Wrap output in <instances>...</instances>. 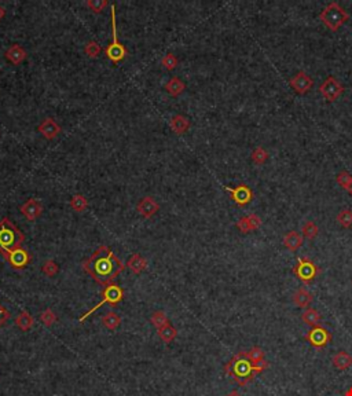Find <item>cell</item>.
Returning a JSON list of instances; mask_svg holds the SVG:
<instances>
[{
  "instance_id": "6da1fadb",
  "label": "cell",
  "mask_w": 352,
  "mask_h": 396,
  "mask_svg": "<svg viewBox=\"0 0 352 396\" xmlns=\"http://www.w3.org/2000/svg\"><path fill=\"white\" fill-rule=\"evenodd\" d=\"M81 268L95 282L102 286H107L113 284V281L123 273L125 264L113 253L110 248L102 245L86 262L81 263Z\"/></svg>"
},
{
  "instance_id": "7a4b0ae2",
  "label": "cell",
  "mask_w": 352,
  "mask_h": 396,
  "mask_svg": "<svg viewBox=\"0 0 352 396\" xmlns=\"http://www.w3.org/2000/svg\"><path fill=\"white\" fill-rule=\"evenodd\" d=\"M268 366L270 364L267 360H263L260 364H253L246 358L245 351H241L226 363L224 373L231 377L240 386H245L255 378V375L264 371Z\"/></svg>"
},
{
  "instance_id": "3957f363",
  "label": "cell",
  "mask_w": 352,
  "mask_h": 396,
  "mask_svg": "<svg viewBox=\"0 0 352 396\" xmlns=\"http://www.w3.org/2000/svg\"><path fill=\"white\" fill-rule=\"evenodd\" d=\"M25 236L9 218L0 220V255L7 257L10 252L22 248Z\"/></svg>"
},
{
  "instance_id": "277c9868",
  "label": "cell",
  "mask_w": 352,
  "mask_h": 396,
  "mask_svg": "<svg viewBox=\"0 0 352 396\" xmlns=\"http://www.w3.org/2000/svg\"><path fill=\"white\" fill-rule=\"evenodd\" d=\"M319 18L327 29L336 32L344 22L349 20V14L337 2H330L326 5L323 10L320 11Z\"/></svg>"
},
{
  "instance_id": "5b68a950",
  "label": "cell",
  "mask_w": 352,
  "mask_h": 396,
  "mask_svg": "<svg viewBox=\"0 0 352 396\" xmlns=\"http://www.w3.org/2000/svg\"><path fill=\"white\" fill-rule=\"evenodd\" d=\"M110 10H112V43L107 46L105 49V54L106 57L113 64H120L123 62L125 57H127V49L124 47L120 39H118L117 33V24H116V6H110Z\"/></svg>"
},
{
  "instance_id": "8992f818",
  "label": "cell",
  "mask_w": 352,
  "mask_h": 396,
  "mask_svg": "<svg viewBox=\"0 0 352 396\" xmlns=\"http://www.w3.org/2000/svg\"><path fill=\"white\" fill-rule=\"evenodd\" d=\"M124 299V292L123 289H121V286H118L117 284H110L107 285V286H103V289H102V300L101 303H98V304L94 307V308H91L90 311H87L84 315L80 316V319L79 321L80 322H84L88 318V316L91 315V314H94L96 310H99L102 305L103 304H110V305H117L118 303H121Z\"/></svg>"
},
{
  "instance_id": "52a82bcc",
  "label": "cell",
  "mask_w": 352,
  "mask_h": 396,
  "mask_svg": "<svg viewBox=\"0 0 352 396\" xmlns=\"http://www.w3.org/2000/svg\"><path fill=\"white\" fill-rule=\"evenodd\" d=\"M294 275L304 284H311L316 275L319 274V268L308 257H300L293 268Z\"/></svg>"
},
{
  "instance_id": "ba28073f",
  "label": "cell",
  "mask_w": 352,
  "mask_h": 396,
  "mask_svg": "<svg viewBox=\"0 0 352 396\" xmlns=\"http://www.w3.org/2000/svg\"><path fill=\"white\" fill-rule=\"evenodd\" d=\"M319 92L326 101L336 102L344 92V86L334 76H327L325 81L319 86Z\"/></svg>"
},
{
  "instance_id": "9c48e42d",
  "label": "cell",
  "mask_w": 352,
  "mask_h": 396,
  "mask_svg": "<svg viewBox=\"0 0 352 396\" xmlns=\"http://www.w3.org/2000/svg\"><path fill=\"white\" fill-rule=\"evenodd\" d=\"M305 340L314 348H325L331 341V334L327 329L318 325L308 330Z\"/></svg>"
},
{
  "instance_id": "30bf717a",
  "label": "cell",
  "mask_w": 352,
  "mask_h": 396,
  "mask_svg": "<svg viewBox=\"0 0 352 396\" xmlns=\"http://www.w3.org/2000/svg\"><path fill=\"white\" fill-rule=\"evenodd\" d=\"M289 84H290V87L293 88V91L296 92V94L304 95V94H307V92L312 88V86H314V80H312V77L307 75L305 72L300 70V72H297L293 77H290Z\"/></svg>"
},
{
  "instance_id": "8fae6325",
  "label": "cell",
  "mask_w": 352,
  "mask_h": 396,
  "mask_svg": "<svg viewBox=\"0 0 352 396\" xmlns=\"http://www.w3.org/2000/svg\"><path fill=\"white\" fill-rule=\"evenodd\" d=\"M6 260L9 262V264H10L14 270H24V268H27L28 266L31 264V262H32V256H31V253H29L27 249L18 248L16 251L10 252V253L7 255V257H6Z\"/></svg>"
},
{
  "instance_id": "7c38bea8",
  "label": "cell",
  "mask_w": 352,
  "mask_h": 396,
  "mask_svg": "<svg viewBox=\"0 0 352 396\" xmlns=\"http://www.w3.org/2000/svg\"><path fill=\"white\" fill-rule=\"evenodd\" d=\"M224 188H226V191H229L231 200H233L238 207H245V205H248V204L253 200V191H252L251 187L246 186V184H240V186H237V187L234 188L231 187H224Z\"/></svg>"
},
{
  "instance_id": "4fadbf2b",
  "label": "cell",
  "mask_w": 352,
  "mask_h": 396,
  "mask_svg": "<svg viewBox=\"0 0 352 396\" xmlns=\"http://www.w3.org/2000/svg\"><path fill=\"white\" fill-rule=\"evenodd\" d=\"M20 212H21L28 220L35 222L40 215L43 214V205L39 203L36 198H29L27 203L22 204L20 207Z\"/></svg>"
},
{
  "instance_id": "5bb4252c",
  "label": "cell",
  "mask_w": 352,
  "mask_h": 396,
  "mask_svg": "<svg viewBox=\"0 0 352 396\" xmlns=\"http://www.w3.org/2000/svg\"><path fill=\"white\" fill-rule=\"evenodd\" d=\"M237 229L244 233V234H248V233H252V231H256L260 226H262V218L256 214H251L248 216H244L241 218L237 223Z\"/></svg>"
},
{
  "instance_id": "9a60e30c",
  "label": "cell",
  "mask_w": 352,
  "mask_h": 396,
  "mask_svg": "<svg viewBox=\"0 0 352 396\" xmlns=\"http://www.w3.org/2000/svg\"><path fill=\"white\" fill-rule=\"evenodd\" d=\"M38 131L43 135L46 139L53 140L55 139V138L59 135V132H61V127H59L58 123H57L54 118L48 117V118H44L43 121H42V124L38 127Z\"/></svg>"
},
{
  "instance_id": "2e32d148",
  "label": "cell",
  "mask_w": 352,
  "mask_h": 396,
  "mask_svg": "<svg viewBox=\"0 0 352 396\" xmlns=\"http://www.w3.org/2000/svg\"><path fill=\"white\" fill-rule=\"evenodd\" d=\"M136 209H138V212L142 215L143 218L149 219V218H151V216H154V215L157 214V211L160 209V207H158V204L154 201V198L143 197L140 201H139L138 205H136Z\"/></svg>"
},
{
  "instance_id": "e0dca14e",
  "label": "cell",
  "mask_w": 352,
  "mask_h": 396,
  "mask_svg": "<svg viewBox=\"0 0 352 396\" xmlns=\"http://www.w3.org/2000/svg\"><path fill=\"white\" fill-rule=\"evenodd\" d=\"M303 244H304V237L297 231H289L288 234H285L283 237V247L288 248L289 251L296 252L303 247Z\"/></svg>"
},
{
  "instance_id": "ac0fdd59",
  "label": "cell",
  "mask_w": 352,
  "mask_h": 396,
  "mask_svg": "<svg viewBox=\"0 0 352 396\" xmlns=\"http://www.w3.org/2000/svg\"><path fill=\"white\" fill-rule=\"evenodd\" d=\"M169 127L173 129V132L178 135L186 134L190 128V120L182 114H176L169 120Z\"/></svg>"
},
{
  "instance_id": "d6986e66",
  "label": "cell",
  "mask_w": 352,
  "mask_h": 396,
  "mask_svg": "<svg viewBox=\"0 0 352 396\" xmlns=\"http://www.w3.org/2000/svg\"><path fill=\"white\" fill-rule=\"evenodd\" d=\"M6 58L10 61L13 65H20L27 58V53L20 44H13L10 49L6 51Z\"/></svg>"
},
{
  "instance_id": "ffe728a7",
  "label": "cell",
  "mask_w": 352,
  "mask_h": 396,
  "mask_svg": "<svg viewBox=\"0 0 352 396\" xmlns=\"http://www.w3.org/2000/svg\"><path fill=\"white\" fill-rule=\"evenodd\" d=\"M127 267H128L135 275H139V274L143 273L144 270L147 268V262H146L139 253H133L132 256L129 257L128 262H127Z\"/></svg>"
},
{
  "instance_id": "44dd1931",
  "label": "cell",
  "mask_w": 352,
  "mask_h": 396,
  "mask_svg": "<svg viewBox=\"0 0 352 396\" xmlns=\"http://www.w3.org/2000/svg\"><path fill=\"white\" fill-rule=\"evenodd\" d=\"M312 301H314L312 293H309L308 290L304 289V288L297 289L293 295V303L300 308H307Z\"/></svg>"
},
{
  "instance_id": "7402d4cb",
  "label": "cell",
  "mask_w": 352,
  "mask_h": 396,
  "mask_svg": "<svg viewBox=\"0 0 352 396\" xmlns=\"http://www.w3.org/2000/svg\"><path fill=\"white\" fill-rule=\"evenodd\" d=\"M331 363L333 366L338 370H347L348 367L352 366V356L345 351H340L337 352L333 359H331Z\"/></svg>"
},
{
  "instance_id": "603a6c76",
  "label": "cell",
  "mask_w": 352,
  "mask_h": 396,
  "mask_svg": "<svg viewBox=\"0 0 352 396\" xmlns=\"http://www.w3.org/2000/svg\"><path fill=\"white\" fill-rule=\"evenodd\" d=\"M185 88H186V84H185L179 77H172V79H169L168 83L165 84L166 92H168L169 95H172V97L181 95L182 92L185 91Z\"/></svg>"
},
{
  "instance_id": "cb8c5ba5",
  "label": "cell",
  "mask_w": 352,
  "mask_h": 396,
  "mask_svg": "<svg viewBox=\"0 0 352 396\" xmlns=\"http://www.w3.org/2000/svg\"><path fill=\"white\" fill-rule=\"evenodd\" d=\"M33 323H35L33 316L25 310L21 311V314L16 318V326L20 327L22 332H28L33 326Z\"/></svg>"
},
{
  "instance_id": "d4e9b609",
  "label": "cell",
  "mask_w": 352,
  "mask_h": 396,
  "mask_svg": "<svg viewBox=\"0 0 352 396\" xmlns=\"http://www.w3.org/2000/svg\"><path fill=\"white\" fill-rule=\"evenodd\" d=\"M320 314L314 308H307V310L301 314V319L304 322L305 325H309V326H318L320 322Z\"/></svg>"
},
{
  "instance_id": "484cf974",
  "label": "cell",
  "mask_w": 352,
  "mask_h": 396,
  "mask_svg": "<svg viewBox=\"0 0 352 396\" xmlns=\"http://www.w3.org/2000/svg\"><path fill=\"white\" fill-rule=\"evenodd\" d=\"M102 325L109 330H116L121 325V316L116 312H107L106 315L102 318Z\"/></svg>"
},
{
  "instance_id": "4316f807",
  "label": "cell",
  "mask_w": 352,
  "mask_h": 396,
  "mask_svg": "<svg viewBox=\"0 0 352 396\" xmlns=\"http://www.w3.org/2000/svg\"><path fill=\"white\" fill-rule=\"evenodd\" d=\"M157 334H158V337H160L164 343L169 344L171 341H173L176 338V336H178V330H176L175 327L169 323V325H166V326L158 329Z\"/></svg>"
},
{
  "instance_id": "83f0119b",
  "label": "cell",
  "mask_w": 352,
  "mask_h": 396,
  "mask_svg": "<svg viewBox=\"0 0 352 396\" xmlns=\"http://www.w3.org/2000/svg\"><path fill=\"white\" fill-rule=\"evenodd\" d=\"M318 233H319V227L315 225L312 220H307L301 227V234L307 240H314L315 237L318 236Z\"/></svg>"
},
{
  "instance_id": "f1b7e54d",
  "label": "cell",
  "mask_w": 352,
  "mask_h": 396,
  "mask_svg": "<svg viewBox=\"0 0 352 396\" xmlns=\"http://www.w3.org/2000/svg\"><path fill=\"white\" fill-rule=\"evenodd\" d=\"M70 207L73 208L76 212H83L88 208V201L83 194H75L72 200H70Z\"/></svg>"
},
{
  "instance_id": "f546056e",
  "label": "cell",
  "mask_w": 352,
  "mask_h": 396,
  "mask_svg": "<svg viewBox=\"0 0 352 396\" xmlns=\"http://www.w3.org/2000/svg\"><path fill=\"white\" fill-rule=\"evenodd\" d=\"M150 322L157 327V330L161 329V327L166 326V325H169V319H168V316L165 315L164 311H155V312H153V315L150 316Z\"/></svg>"
},
{
  "instance_id": "4dcf8cb0",
  "label": "cell",
  "mask_w": 352,
  "mask_h": 396,
  "mask_svg": "<svg viewBox=\"0 0 352 396\" xmlns=\"http://www.w3.org/2000/svg\"><path fill=\"white\" fill-rule=\"evenodd\" d=\"M246 358L253 364H260L264 360V351L260 347H253L249 351H245Z\"/></svg>"
},
{
  "instance_id": "1f68e13d",
  "label": "cell",
  "mask_w": 352,
  "mask_h": 396,
  "mask_svg": "<svg viewBox=\"0 0 352 396\" xmlns=\"http://www.w3.org/2000/svg\"><path fill=\"white\" fill-rule=\"evenodd\" d=\"M336 220L341 227L349 229V227H352V211L351 209H342L337 214Z\"/></svg>"
},
{
  "instance_id": "d6a6232c",
  "label": "cell",
  "mask_w": 352,
  "mask_h": 396,
  "mask_svg": "<svg viewBox=\"0 0 352 396\" xmlns=\"http://www.w3.org/2000/svg\"><path fill=\"white\" fill-rule=\"evenodd\" d=\"M251 158L253 162H256L257 165H262V164H264L268 160V151L264 147H262V146H259V147H256V149L252 151Z\"/></svg>"
},
{
  "instance_id": "836d02e7",
  "label": "cell",
  "mask_w": 352,
  "mask_h": 396,
  "mask_svg": "<svg viewBox=\"0 0 352 396\" xmlns=\"http://www.w3.org/2000/svg\"><path fill=\"white\" fill-rule=\"evenodd\" d=\"M59 271V267L57 263L54 260H46L42 266V273L46 275V277H55Z\"/></svg>"
},
{
  "instance_id": "e575fe53",
  "label": "cell",
  "mask_w": 352,
  "mask_h": 396,
  "mask_svg": "<svg viewBox=\"0 0 352 396\" xmlns=\"http://www.w3.org/2000/svg\"><path fill=\"white\" fill-rule=\"evenodd\" d=\"M57 319H58V318H57L55 312H54L51 308H46V310H44L43 312L40 314V321L43 322L44 326H47V327L53 326L54 323L57 322Z\"/></svg>"
},
{
  "instance_id": "d590c367",
  "label": "cell",
  "mask_w": 352,
  "mask_h": 396,
  "mask_svg": "<svg viewBox=\"0 0 352 396\" xmlns=\"http://www.w3.org/2000/svg\"><path fill=\"white\" fill-rule=\"evenodd\" d=\"M336 182L338 183V186H341L345 191L349 187V184L352 182V175L348 171H341L338 175L336 176Z\"/></svg>"
},
{
  "instance_id": "8d00e7d4",
  "label": "cell",
  "mask_w": 352,
  "mask_h": 396,
  "mask_svg": "<svg viewBox=\"0 0 352 396\" xmlns=\"http://www.w3.org/2000/svg\"><path fill=\"white\" fill-rule=\"evenodd\" d=\"M86 6L91 11H94L96 14H99V13H102V11L105 10V7L107 6V2L106 0H87Z\"/></svg>"
},
{
  "instance_id": "74e56055",
  "label": "cell",
  "mask_w": 352,
  "mask_h": 396,
  "mask_svg": "<svg viewBox=\"0 0 352 396\" xmlns=\"http://www.w3.org/2000/svg\"><path fill=\"white\" fill-rule=\"evenodd\" d=\"M84 51H86V54L90 58H96V57H99L102 50L101 46L96 43V42H88L86 44V47H84Z\"/></svg>"
},
{
  "instance_id": "f35d334b",
  "label": "cell",
  "mask_w": 352,
  "mask_h": 396,
  "mask_svg": "<svg viewBox=\"0 0 352 396\" xmlns=\"http://www.w3.org/2000/svg\"><path fill=\"white\" fill-rule=\"evenodd\" d=\"M161 65L168 70H173L178 66V58L173 54H166L164 58L161 59Z\"/></svg>"
},
{
  "instance_id": "ab89813d",
  "label": "cell",
  "mask_w": 352,
  "mask_h": 396,
  "mask_svg": "<svg viewBox=\"0 0 352 396\" xmlns=\"http://www.w3.org/2000/svg\"><path fill=\"white\" fill-rule=\"evenodd\" d=\"M10 311L7 310V308H5L3 305L0 304V327L5 326L6 323H7V321L10 319Z\"/></svg>"
},
{
  "instance_id": "60d3db41",
  "label": "cell",
  "mask_w": 352,
  "mask_h": 396,
  "mask_svg": "<svg viewBox=\"0 0 352 396\" xmlns=\"http://www.w3.org/2000/svg\"><path fill=\"white\" fill-rule=\"evenodd\" d=\"M226 396H242V395H241V393L238 391H231V392H230V393H227V395H226Z\"/></svg>"
},
{
  "instance_id": "b9f144b4",
  "label": "cell",
  "mask_w": 352,
  "mask_h": 396,
  "mask_svg": "<svg viewBox=\"0 0 352 396\" xmlns=\"http://www.w3.org/2000/svg\"><path fill=\"white\" fill-rule=\"evenodd\" d=\"M5 14H6V10L3 9V7H2V6H0V20L3 18V16H5Z\"/></svg>"
},
{
  "instance_id": "7bdbcfd3",
  "label": "cell",
  "mask_w": 352,
  "mask_h": 396,
  "mask_svg": "<svg viewBox=\"0 0 352 396\" xmlns=\"http://www.w3.org/2000/svg\"><path fill=\"white\" fill-rule=\"evenodd\" d=\"M344 396H352V386L349 388V389H348L347 392H345V393H344Z\"/></svg>"
},
{
  "instance_id": "ee69618b",
  "label": "cell",
  "mask_w": 352,
  "mask_h": 396,
  "mask_svg": "<svg viewBox=\"0 0 352 396\" xmlns=\"http://www.w3.org/2000/svg\"><path fill=\"white\" fill-rule=\"evenodd\" d=\"M348 194H349V195H352V182H351V184H349V187H348Z\"/></svg>"
}]
</instances>
